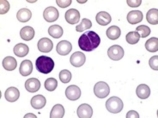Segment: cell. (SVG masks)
<instances>
[{
    "instance_id": "6da1fadb",
    "label": "cell",
    "mask_w": 158,
    "mask_h": 118,
    "mask_svg": "<svg viewBox=\"0 0 158 118\" xmlns=\"http://www.w3.org/2000/svg\"><path fill=\"white\" fill-rule=\"evenodd\" d=\"M101 43L100 36L94 31H89L83 33L78 39V45L84 51H92L98 47Z\"/></svg>"
},
{
    "instance_id": "7a4b0ae2",
    "label": "cell",
    "mask_w": 158,
    "mask_h": 118,
    "mask_svg": "<svg viewBox=\"0 0 158 118\" xmlns=\"http://www.w3.org/2000/svg\"><path fill=\"white\" fill-rule=\"evenodd\" d=\"M35 66L37 70L42 74H49L51 73L54 68L53 60L46 56H40L36 59Z\"/></svg>"
},
{
    "instance_id": "3957f363",
    "label": "cell",
    "mask_w": 158,
    "mask_h": 118,
    "mask_svg": "<svg viewBox=\"0 0 158 118\" xmlns=\"http://www.w3.org/2000/svg\"><path fill=\"white\" fill-rule=\"evenodd\" d=\"M107 110L113 114L119 113L123 110V101L118 97H112L106 102Z\"/></svg>"
},
{
    "instance_id": "277c9868",
    "label": "cell",
    "mask_w": 158,
    "mask_h": 118,
    "mask_svg": "<svg viewBox=\"0 0 158 118\" xmlns=\"http://www.w3.org/2000/svg\"><path fill=\"white\" fill-rule=\"evenodd\" d=\"M110 88L107 83L104 81H99L94 87V93L99 98H105L109 95Z\"/></svg>"
},
{
    "instance_id": "5b68a950",
    "label": "cell",
    "mask_w": 158,
    "mask_h": 118,
    "mask_svg": "<svg viewBox=\"0 0 158 118\" xmlns=\"http://www.w3.org/2000/svg\"><path fill=\"white\" fill-rule=\"evenodd\" d=\"M124 54H125V52H124L123 48L118 45H114L108 48V50H107L108 57L114 61H118V60L122 59Z\"/></svg>"
},
{
    "instance_id": "8992f818",
    "label": "cell",
    "mask_w": 158,
    "mask_h": 118,
    "mask_svg": "<svg viewBox=\"0 0 158 118\" xmlns=\"http://www.w3.org/2000/svg\"><path fill=\"white\" fill-rule=\"evenodd\" d=\"M59 16V10L55 7H48L43 12V17L48 22H53L58 20Z\"/></svg>"
},
{
    "instance_id": "52a82bcc",
    "label": "cell",
    "mask_w": 158,
    "mask_h": 118,
    "mask_svg": "<svg viewBox=\"0 0 158 118\" xmlns=\"http://www.w3.org/2000/svg\"><path fill=\"white\" fill-rule=\"evenodd\" d=\"M65 96L69 100H71V101L77 100L81 97V90L77 86L71 85L67 87L65 90Z\"/></svg>"
},
{
    "instance_id": "ba28073f",
    "label": "cell",
    "mask_w": 158,
    "mask_h": 118,
    "mask_svg": "<svg viewBox=\"0 0 158 118\" xmlns=\"http://www.w3.org/2000/svg\"><path fill=\"white\" fill-rule=\"evenodd\" d=\"M86 61V57L83 54V52H74L72 55H71V58H70V62H71V65L74 66V67L79 68L81 66H83L84 63Z\"/></svg>"
},
{
    "instance_id": "9c48e42d",
    "label": "cell",
    "mask_w": 158,
    "mask_h": 118,
    "mask_svg": "<svg viewBox=\"0 0 158 118\" xmlns=\"http://www.w3.org/2000/svg\"><path fill=\"white\" fill-rule=\"evenodd\" d=\"M72 50V45L71 42H69L67 40H62L58 43L56 51L61 56H66L68 55Z\"/></svg>"
},
{
    "instance_id": "30bf717a",
    "label": "cell",
    "mask_w": 158,
    "mask_h": 118,
    "mask_svg": "<svg viewBox=\"0 0 158 118\" xmlns=\"http://www.w3.org/2000/svg\"><path fill=\"white\" fill-rule=\"evenodd\" d=\"M64 18H65V21L67 22L68 23L74 25V24H77L79 22L80 13H79L78 10H77L75 9H71V10H69L65 12Z\"/></svg>"
},
{
    "instance_id": "8fae6325",
    "label": "cell",
    "mask_w": 158,
    "mask_h": 118,
    "mask_svg": "<svg viewBox=\"0 0 158 118\" xmlns=\"http://www.w3.org/2000/svg\"><path fill=\"white\" fill-rule=\"evenodd\" d=\"M77 113L80 118H90L93 116V109L87 104H83L77 108Z\"/></svg>"
},
{
    "instance_id": "7c38bea8",
    "label": "cell",
    "mask_w": 158,
    "mask_h": 118,
    "mask_svg": "<svg viewBox=\"0 0 158 118\" xmlns=\"http://www.w3.org/2000/svg\"><path fill=\"white\" fill-rule=\"evenodd\" d=\"M37 46H38V50L40 52L47 53V52H50L52 50L53 44L52 42L51 39H48V38H42L38 41Z\"/></svg>"
},
{
    "instance_id": "4fadbf2b",
    "label": "cell",
    "mask_w": 158,
    "mask_h": 118,
    "mask_svg": "<svg viewBox=\"0 0 158 118\" xmlns=\"http://www.w3.org/2000/svg\"><path fill=\"white\" fill-rule=\"evenodd\" d=\"M143 21V13L140 10H132L127 14V22L131 25H135Z\"/></svg>"
},
{
    "instance_id": "5bb4252c",
    "label": "cell",
    "mask_w": 158,
    "mask_h": 118,
    "mask_svg": "<svg viewBox=\"0 0 158 118\" xmlns=\"http://www.w3.org/2000/svg\"><path fill=\"white\" fill-rule=\"evenodd\" d=\"M20 97V92L16 87H9L4 92V98L9 102H15Z\"/></svg>"
},
{
    "instance_id": "9a60e30c",
    "label": "cell",
    "mask_w": 158,
    "mask_h": 118,
    "mask_svg": "<svg viewBox=\"0 0 158 118\" xmlns=\"http://www.w3.org/2000/svg\"><path fill=\"white\" fill-rule=\"evenodd\" d=\"M40 87V82L38 79L30 78L26 81L25 88L29 92H36Z\"/></svg>"
},
{
    "instance_id": "2e32d148",
    "label": "cell",
    "mask_w": 158,
    "mask_h": 118,
    "mask_svg": "<svg viewBox=\"0 0 158 118\" xmlns=\"http://www.w3.org/2000/svg\"><path fill=\"white\" fill-rule=\"evenodd\" d=\"M31 106L35 108L36 110H40L45 107L47 104V99L44 97L43 95H36L34 96L31 99Z\"/></svg>"
},
{
    "instance_id": "e0dca14e",
    "label": "cell",
    "mask_w": 158,
    "mask_h": 118,
    "mask_svg": "<svg viewBox=\"0 0 158 118\" xmlns=\"http://www.w3.org/2000/svg\"><path fill=\"white\" fill-rule=\"evenodd\" d=\"M35 30L34 28L30 27V26H26L21 29L20 31V37L21 39H23V40H26V41H29L31 39H34L35 37Z\"/></svg>"
},
{
    "instance_id": "ac0fdd59",
    "label": "cell",
    "mask_w": 158,
    "mask_h": 118,
    "mask_svg": "<svg viewBox=\"0 0 158 118\" xmlns=\"http://www.w3.org/2000/svg\"><path fill=\"white\" fill-rule=\"evenodd\" d=\"M33 71V64L30 60H24L22 62L19 68V72L23 76H28Z\"/></svg>"
},
{
    "instance_id": "d6986e66",
    "label": "cell",
    "mask_w": 158,
    "mask_h": 118,
    "mask_svg": "<svg viewBox=\"0 0 158 118\" xmlns=\"http://www.w3.org/2000/svg\"><path fill=\"white\" fill-rule=\"evenodd\" d=\"M96 22L99 25H102V26H107L108 24L110 23L112 18L111 16L106 11H101L99 12L98 14L96 15Z\"/></svg>"
},
{
    "instance_id": "ffe728a7",
    "label": "cell",
    "mask_w": 158,
    "mask_h": 118,
    "mask_svg": "<svg viewBox=\"0 0 158 118\" xmlns=\"http://www.w3.org/2000/svg\"><path fill=\"white\" fill-rule=\"evenodd\" d=\"M28 52H29V48L25 44L19 43L16 45L14 47V53L18 57H23L25 56L28 55Z\"/></svg>"
},
{
    "instance_id": "44dd1931",
    "label": "cell",
    "mask_w": 158,
    "mask_h": 118,
    "mask_svg": "<svg viewBox=\"0 0 158 118\" xmlns=\"http://www.w3.org/2000/svg\"><path fill=\"white\" fill-rule=\"evenodd\" d=\"M136 93L138 95V97L141 99H146L150 97V89L145 84H141L137 87Z\"/></svg>"
},
{
    "instance_id": "7402d4cb",
    "label": "cell",
    "mask_w": 158,
    "mask_h": 118,
    "mask_svg": "<svg viewBox=\"0 0 158 118\" xmlns=\"http://www.w3.org/2000/svg\"><path fill=\"white\" fill-rule=\"evenodd\" d=\"M3 67L8 71H13L17 67V61L12 57H6L3 61Z\"/></svg>"
},
{
    "instance_id": "603a6c76",
    "label": "cell",
    "mask_w": 158,
    "mask_h": 118,
    "mask_svg": "<svg viewBox=\"0 0 158 118\" xmlns=\"http://www.w3.org/2000/svg\"><path fill=\"white\" fill-rule=\"evenodd\" d=\"M31 17L32 13L28 9H21L16 14V18L21 22H27L31 19Z\"/></svg>"
},
{
    "instance_id": "cb8c5ba5",
    "label": "cell",
    "mask_w": 158,
    "mask_h": 118,
    "mask_svg": "<svg viewBox=\"0 0 158 118\" xmlns=\"http://www.w3.org/2000/svg\"><path fill=\"white\" fill-rule=\"evenodd\" d=\"M106 34H107V37L109 39L115 40V39H118L120 37L121 30L117 26H111L106 32Z\"/></svg>"
},
{
    "instance_id": "d4e9b609",
    "label": "cell",
    "mask_w": 158,
    "mask_h": 118,
    "mask_svg": "<svg viewBox=\"0 0 158 118\" xmlns=\"http://www.w3.org/2000/svg\"><path fill=\"white\" fill-rule=\"evenodd\" d=\"M64 116V108L61 104H56L52 107L50 113L51 118H62Z\"/></svg>"
},
{
    "instance_id": "484cf974",
    "label": "cell",
    "mask_w": 158,
    "mask_h": 118,
    "mask_svg": "<svg viewBox=\"0 0 158 118\" xmlns=\"http://www.w3.org/2000/svg\"><path fill=\"white\" fill-rule=\"evenodd\" d=\"M48 33L54 39H59L63 35V28H61L59 25H52L48 28Z\"/></svg>"
},
{
    "instance_id": "4316f807",
    "label": "cell",
    "mask_w": 158,
    "mask_h": 118,
    "mask_svg": "<svg viewBox=\"0 0 158 118\" xmlns=\"http://www.w3.org/2000/svg\"><path fill=\"white\" fill-rule=\"evenodd\" d=\"M147 22L151 25H157L158 23V10L157 9H151L147 12Z\"/></svg>"
},
{
    "instance_id": "83f0119b",
    "label": "cell",
    "mask_w": 158,
    "mask_h": 118,
    "mask_svg": "<svg viewBox=\"0 0 158 118\" xmlns=\"http://www.w3.org/2000/svg\"><path fill=\"white\" fill-rule=\"evenodd\" d=\"M145 48L149 52H156L158 51V39L152 37L145 43Z\"/></svg>"
},
{
    "instance_id": "f1b7e54d",
    "label": "cell",
    "mask_w": 158,
    "mask_h": 118,
    "mask_svg": "<svg viewBox=\"0 0 158 118\" xmlns=\"http://www.w3.org/2000/svg\"><path fill=\"white\" fill-rule=\"evenodd\" d=\"M91 27H92V22H91L90 20L87 19V18H83L82 22H80V24L76 27V30H77V32H83L87 29H89Z\"/></svg>"
},
{
    "instance_id": "f546056e",
    "label": "cell",
    "mask_w": 158,
    "mask_h": 118,
    "mask_svg": "<svg viewBox=\"0 0 158 118\" xmlns=\"http://www.w3.org/2000/svg\"><path fill=\"white\" fill-rule=\"evenodd\" d=\"M126 39H127V43L130 44V45H135L139 41L140 39V36L138 34V33L136 31L129 32L126 36Z\"/></svg>"
},
{
    "instance_id": "4dcf8cb0",
    "label": "cell",
    "mask_w": 158,
    "mask_h": 118,
    "mask_svg": "<svg viewBox=\"0 0 158 118\" xmlns=\"http://www.w3.org/2000/svg\"><path fill=\"white\" fill-rule=\"evenodd\" d=\"M44 87L49 92H52L58 87V81L54 78H48L44 83Z\"/></svg>"
},
{
    "instance_id": "1f68e13d",
    "label": "cell",
    "mask_w": 158,
    "mask_h": 118,
    "mask_svg": "<svg viewBox=\"0 0 158 118\" xmlns=\"http://www.w3.org/2000/svg\"><path fill=\"white\" fill-rule=\"evenodd\" d=\"M136 32L138 33L141 38H146L150 35V28L145 25H140L136 28Z\"/></svg>"
},
{
    "instance_id": "d6a6232c",
    "label": "cell",
    "mask_w": 158,
    "mask_h": 118,
    "mask_svg": "<svg viewBox=\"0 0 158 118\" xmlns=\"http://www.w3.org/2000/svg\"><path fill=\"white\" fill-rule=\"evenodd\" d=\"M59 80L63 83L70 82L71 80V73L67 69L61 70L59 73Z\"/></svg>"
},
{
    "instance_id": "836d02e7",
    "label": "cell",
    "mask_w": 158,
    "mask_h": 118,
    "mask_svg": "<svg viewBox=\"0 0 158 118\" xmlns=\"http://www.w3.org/2000/svg\"><path fill=\"white\" fill-rule=\"evenodd\" d=\"M10 10V4L6 0H1L0 1V14L4 15L6 14Z\"/></svg>"
},
{
    "instance_id": "e575fe53",
    "label": "cell",
    "mask_w": 158,
    "mask_h": 118,
    "mask_svg": "<svg viewBox=\"0 0 158 118\" xmlns=\"http://www.w3.org/2000/svg\"><path fill=\"white\" fill-rule=\"evenodd\" d=\"M150 68L154 70H158V56H154L149 61Z\"/></svg>"
},
{
    "instance_id": "d590c367",
    "label": "cell",
    "mask_w": 158,
    "mask_h": 118,
    "mask_svg": "<svg viewBox=\"0 0 158 118\" xmlns=\"http://www.w3.org/2000/svg\"><path fill=\"white\" fill-rule=\"evenodd\" d=\"M56 3H57V4L59 5L60 8H65V7H68L69 5H71V0H65V1L57 0Z\"/></svg>"
},
{
    "instance_id": "8d00e7d4",
    "label": "cell",
    "mask_w": 158,
    "mask_h": 118,
    "mask_svg": "<svg viewBox=\"0 0 158 118\" xmlns=\"http://www.w3.org/2000/svg\"><path fill=\"white\" fill-rule=\"evenodd\" d=\"M127 4L130 6V7H138L140 4H142V1L141 0H127Z\"/></svg>"
},
{
    "instance_id": "74e56055",
    "label": "cell",
    "mask_w": 158,
    "mask_h": 118,
    "mask_svg": "<svg viewBox=\"0 0 158 118\" xmlns=\"http://www.w3.org/2000/svg\"><path fill=\"white\" fill-rule=\"evenodd\" d=\"M127 118H139V115L137 111L130 110L127 114Z\"/></svg>"
}]
</instances>
